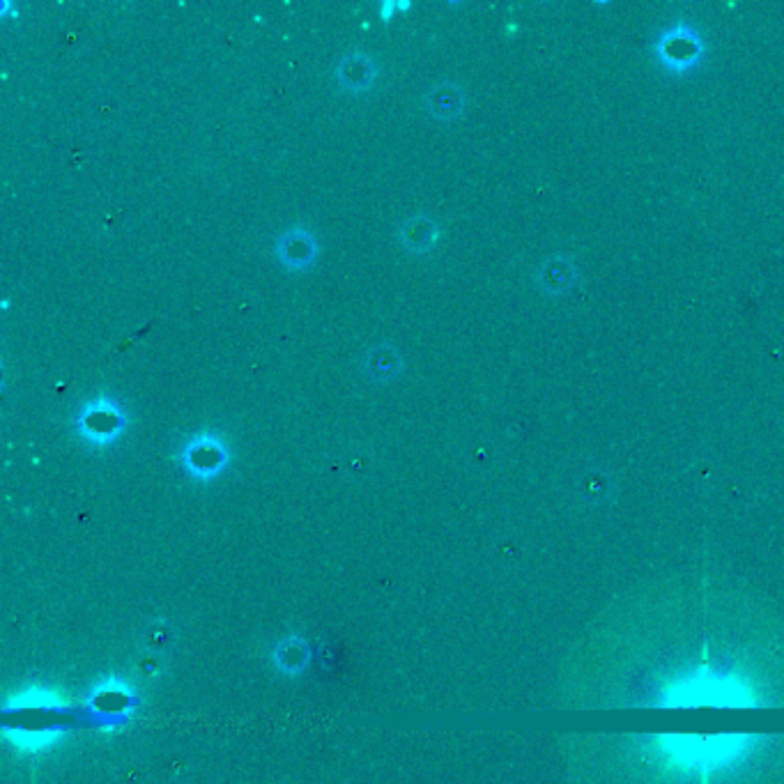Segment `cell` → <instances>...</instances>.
<instances>
[{
  "label": "cell",
  "mask_w": 784,
  "mask_h": 784,
  "mask_svg": "<svg viewBox=\"0 0 784 784\" xmlns=\"http://www.w3.org/2000/svg\"><path fill=\"white\" fill-rule=\"evenodd\" d=\"M122 428H125V414L109 398L90 403L79 419L81 435L95 444H109Z\"/></svg>",
  "instance_id": "1"
},
{
  "label": "cell",
  "mask_w": 784,
  "mask_h": 784,
  "mask_svg": "<svg viewBox=\"0 0 784 784\" xmlns=\"http://www.w3.org/2000/svg\"><path fill=\"white\" fill-rule=\"evenodd\" d=\"M228 453L224 442H219L217 437L201 435L198 440L189 442L184 449V465L187 470L198 476V479H212L214 474L221 472V467L226 465Z\"/></svg>",
  "instance_id": "2"
},
{
  "label": "cell",
  "mask_w": 784,
  "mask_h": 784,
  "mask_svg": "<svg viewBox=\"0 0 784 784\" xmlns=\"http://www.w3.org/2000/svg\"><path fill=\"white\" fill-rule=\"evenodd\" d=\"M279 258L290 269H306L315 260V240L304 228H292L279 240Z\"/></svg>",
  "instance_id": "3"
},
{
  "label": "cell",
  "mask_w": 784,
  "mask_h": 784,
  "mask_svg": "<svg viewBox=\"0 0 784 784\" xmlns=\"http://www.w3.org/2000/svg\"><path fill=\"white\" fill-rule=\"evenodd\" d=\"M375 74H378L375 63L364 53H350L338 65V81H341L345 90L352 92H364L366 88H371Z\"/></svg>",
  "instance_id": "4"
},
{
  "label": "cell",
  "mask_w": 784,
  "mask_h": 784,
  "mask_svg": "<svg viewBox=\"0 0 784 784\" xmlns=\"http://www.w3.org/2000/svg\"><path fill=\"white\" fill-rule=\"evenodd\" d=\"M92 709L102 713L106 720H115L118 716H125V711L132 706V690L120 681H106L102 688H97L92 693Z\"/></svg>",
  "instance_id": "5"
},
{
  "label": "cell",
  "mask_w": 784,
  "mask_h": 784,
  "mask_svg": "<svg viewBox=\"0 0 784 784\" xmlns=\"http://www.w3.org/2000/svg\"><path fill=\"white\" fill-rule=\"evenodd\" d=\"M401 371V357L394 348H373L366 355V373L371 375L373 380H389Z\"/></svg>",
  "instance_id": "6"
},
{
  "label": "cell",
  "mask_w": 784,
  "mask_h": 784,
  "mask_svg": "<svg viewBox=\"0 0 784 784\" xmlns=\"http://www.w3.org/2000/svg\"><path fill=\"white\" fill-rule=\"evenodd\" d=\"M437 240V224L426 217L410 219L403 226V244L412 251H426Z\"/></svg>",
  "instance_id": "7"
},
{
  "label": "cell",
  "mask_w": 784,
  "mask_h": 784,
  "mask_svg": "<svg viewBox=\"0 0 784 784\" xmlns=\"http://www.w3.org/2000/svg\"><path fill=\"white\" fill-rule=\"evenodd\" d=\"M426 104L430 113L437 115V118H451V115H458L460 109H463V95L451 86H440L430 90Z\"/></svg>",
  "instance_id": "8"
},
{
  "label": "cell",
  "mask_w": 784,
  "mask_h": 784,
  "mask_svg": "<svg viewBox=\"0 0 784 784\" xmlns=\"http://www.w3.org/2000/svg\"><path fill=\"white\" fill-rule=\"evenodd\" d=\"M306 658H309V651H306L302 642H295V640L283 642L279 647V653H276V663H279L281 670L286 672L302 670Z\"/></svg>",
  "instance_id": "9"
},
{
  "label": "cell",
  "mask_w": 784,
  "mask_h": 784,
  "mask_svg": "<svg viewBox=\"0 0 784 784\" xmlns=\"http://www.w3.org/2000/svg\"><path fill=\"white\" fill-rule=\"evenodd\" d=\"M391 12H394V5H391V3L382 5V17H384V21H387V19L391 17Z\"/></svg>",
  "instance_id": "10"
}]
</instances>
